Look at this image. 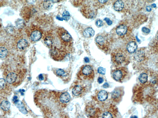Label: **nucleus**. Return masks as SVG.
Here are the masks:
<instances>
[{"label": "nucleus", "mask_w": 158, "mask_h": 118, "mask_svg": "<svg viewBox=\"0 0 158 118\" xmlns=\"http://www.w3.org/2000/svg\"><path fill=\"white\" fill-rule=\"evenodd\" d=\"M5 80L10 85L18 86L22 83L24 78L25 71L20 69L8 70L4 72Z\"/></svg>", "instance_id": "nucleus-1"}, {"label": "nucleus", "mask_w": 158, "mask_h": 118, "mask_svg": "<svg viewBox=\"0 0 158 118\" xmlns=\"http://www.w3.org/2000/svg\"><path fill=\"white\" fill-rule=\"evenodd\" d=\"M95 40L97 46L104 52H108L111 49L113 39L109 34L100 33L97 35Z\"/></svg>", "instance_id": "nucleus-2"}, {"label": "nucleus", "mask_w": 158, "mask_h": 118, "mask_svg": "<svg viewBox=\"0 0 158 118\" xmlns=\"http://www.w3.org/2000/svg\"><path fill=\"white\" fill-rule=\"evenodd\" d=\"M57 33L62 47L70 50L73 46V39L68 32L63 27L57 29Z\"/></svg>", "instance_id": "nucleus-3"}, {"label": "nucleus", "mask_w": 158, "mask_h": 118, "mask_svg": "<svg viewBox=\"0 0 158 118\" xmlns=\"http://www.w3.org/2000/svg\"><path fill=\"white\" fill-rule=\"evenodd\" d=\"M113 63L117 66L125 65L128 61V57L125 52L120 48L114 49L111 54Z\"/></svg>", "instance_id": "nucleus-4"}, {"label": "nucleus", "mask_w": 158, "mask_h": 118, "mask_svg": "<svg viewBox=\"0 0 158 118\" xmlns=\"http://www.w3.org/2000/svg\"><path fill=\"white\" fill-rule=\"evenodd\" d=\"M77 76L81 80H91L94 79L95 73L92 66L90 65H84L82 66L78 72Z\"/></svg>", "instance_id": "nucleus-5"}, {"label": "nucleus", "mask_w": 158, "mask_h": 118, "mask_svg": "<svg viewBox=\"0 0 158 118\" xmlns=\"http://www.w3.org/2000/svg\"><path fill=\"white\" fill-rule=\"evenodd\" d=\"M28 37L33 42H37L42 38L43 34L41 29L37 25H31L27 29Z\"/></svg>", "instance_id": "nucleus-6"}, {"label": "nucleus", "mask_w": 158, "mask_h": 118, "mask_svg": "<svg viewBox=\"0 0 158 118\" xmlns=\"http://www.w3.org/2000/svg\"><path fill=\"white\" fill-rule=\"evenodd\" d=\"M85 113L89 118H99L102 114V111L94 103L90 102L86 106Z\"/></svg>", "instance_id": "nucleus-7"}, {"label": "nucleus", "mask_w": 158, "mask_h": 118, "mask_svg": "<svg viewBox=\"0 0 158 118\" xmlns=\"http://www.w3.org/2000/svg\"><path fill=\"white\" fill-rule=\"evenodd\" d=\"M68 51L63 47L59 48L53 47L50 50V55L53 60L56 61L62 60L67 55Z\"/></svg>", "instance_id": "nucleus-8"}, {"label": "nucleus", "mask_w": 158, "mask_h": 118, "mask_svg": "<svg viewBox=\"0 0 158 118\" xmlns=\"http://www.w3.org/2000/svg\"><path fill=\"white\" fill-rule=\"evenodd\" d=\"M81 12L83 15L88 19L95 18L97 14V9L96 7L90 4H86L83 5L81 9Z\"/></svg>", "instance_id": "nucleus-9"}, {"label": "nucleus", "mask_w": 158, "mask_h": 118, "mask_svg": "<svg viewBox=\"0 0 158 118\" xmlns=\"http://www.w3.org/2000/svg\"><path fill=\"white\" fill-rule=\"evenodd\" d=\"M128 73V70L126 68H118L113 71L112 74V78L117 82H122L127 76Z\"/></svg>", "instance_id": "nucleus-10"}, {"label": "nucleus", "mask_w": 158, "mask_h": 118, "mask_svg": "<svg viewBox=\"0 0 158 118\" xmlns=\"http://www.w3.org/2000/svg\"><path fill=\"white\" fill-rule=\"evenodd\" d=\"M124 94V91L122 87H117L112 93L111 99L114 102L118 103L121 101Z\"/></svg>", "instance_id": "nucleus-11"}, {"label": "nucleus", "mask_w": 158, "mask_h": 118, "mask_svg": "<svg viewBox=\"0 0 158 118\" xmlns=\"http://www.w3.org/2000/svg\"><path fill=\"white\" fill-rule=\"evenodd\" d=\"M43 39L48 47L51 49L53 47L54 37L52 33L49 31L46 32L43 36Z\"/></svg>", "instance_id": "nucleus-12"}, {"label": "nucleus", "mask_w": 158, "mask_h": 118, "mask_svg": "<svg viewBox=\"0 0 158 118\" xmlns=\"http://www.w3.org/2000/svg\"><path fill=\"white\" fill-rule=\"evenodd\" d=\"M10 84L7 83L5 79H0V91L1 94H8L11 91V88Z\"/></svg>", "instance_id": "nucleus-13"}, {"label": "nucleus", "mask_w": 158, "mask_h": 118, "mask_svg": "<svg viewBox=\"0 0 158 118\" xmlns=\"http://www.w3.org/2000/svg\"><path fill=\"white\" fill-rule=\"evenodd\" d=\"M127 26L124 24H121L118 25L115 28L114 32L118 37L122 38L127 33Z\"/></svg>", "instance_id": "nucleus-14"}, {"label": "nucleus", "mask_w": 158, "mask_h": 118, "mask_svg": "<svg viewBox=\"0 0 158 118\" xmlns=\"http://www.w3.org/2000/svg\"><path fill=\"white\" fill-rule=\"evenodd\" d=\"M85 91V87L81 85H78L75 86L72 90L73 94L76 96L80 97Z\"/></svg>", "instance_id": "nucleus-15"}, {"label": "nucleus", "mask_w": 158, "mask_h": 118, "mask_svg": "<svg viewBox=\"0 0 158 118\" xmlns=\"http://www.w3.org/2000/svg\"><path fill=\"white\" fill-rule=\"evenodd\" d=\"M125 4L123 1H115L113 4L114 9L118 12L122 11L125 7Z\"/></svg>", "instance_id": "nucleus-16"}, {"label": "nucleus", "mask_w": 158, "mask_h": 118, "mask_svg": "<svg viewBox=\"0 0 158 118\" xmlns=\"http://www.w3.org/2000/svg\"><path fill=\"white\" fill-rule=\"evenodd\" d=\"M70 94L67 92H65L59 94V99L60 101L63 104L68 103L70 99Z\"/></svg>", "instance_id": "nucleus-17"}, {"label": "nucleus", "mask_w": 158, "mask_h": 118, "mask_svg": "<svg viewBox=\"0 0 158 118\" xmlns=\"http://www.w3.org/2000/svg\"><path fill=\"white\" fill-rule=\"evenodd\" d=\"M28 43L25 39L21 38L19 40L17 43V47L20 50H24L28 47Z\"/></svg>", "instance_id": "nucleus-18"}, {"label": "nucleus", "mask_w": 158, "mask_h": 118, "mask_svg": "<svg viewBox=\"0 0 158 118\" xmlns=\"http://www.w3.org/2000/svg\"><path fill=\"white\" fill-rule=\"evenodd\" d=\"M137 49V45L134 41L129 42L127 44L126 50L129 53H133L135 52Z\"/></svg>", "instance_id": "nucleus-19"}, {"label": "nucleus", "mask_w": 158, "mask_h": 118, "mask_svg": "<svg viewBox=\"0 0 158 118\" xmlns=\"http://www.w3.org/2000/svg\"><path fill=\"white\" fill-rule=\"evenodd\" d=\"M95 31L91 27H87L83 31V34L85 38H90L94 36Z\"/></svg>", "instance_id": "nucleus-20"}, {"label": "nucleus", "mask_w": 158, "mask_h": 118, "mask_svg": "<svg viewBox=\"0 0 158 118\" xmlns=\"http://www.w3.org/2000/svg\"><path fill=\"white\" fill-rule=\"evenodd\" d=\"M149 77L147 74L143 73L139 77V80L141 83L142 85L148 86Z\"/></svg>", "instance_id": "nucleus-21"}, {"label": "nucleus", "mask_w": 158, "mask_h": 118, "mask_svg": "<svg viewBox=\"0 0 158 118\" xmlns=\"http://www.w3.org/2000/svg\"><path fill=\"white\" fill-rule=\"evenodd\" d=\"M97 97L99 101H106L108 97V94L104 90H101L98 92Z\"/></svg>", "instance_id": "nucleus-22"}, {"label": "nucleus", "mask_w": 158, "mask_h": 118, "mask_svg": "<svg viewBox=\"0 0 158 118\" xmlns=\"http://www.w3.org/2000/svg\"><path fill=\"white\" fill-rule=\"evenodd\" d=\"M13 100L14 101V103H15L16 106L19 109L20 111L24 114H26L27 113V110L25 109L22 102L17 99Z\"/></svg>", "instance_id": "nucleus-23"}, {"label": "nucleus", "mask_w": 158, "mask_h": 118, "mask_svg": "<svg viewBox=\"0 0 158 118\" xmlns=\"http://www.w3.org/2000/svg\"><path fill=\"white\" fill-rule=\"evenodd\" d=\"M54 71L55 74L62 79H63L68 76L67 72L62 69H57Z\"/></svg>", "instance_id": "nucleus-24"}, {"label": "nucleus", "mask_w": 158, "mask_h": 118, "mask_svg": "<svg viewBox=\"0 0 158 118\" xmlns=\"http://www.w3.org/2000/svg\"><path fill=\"white\" fill-rule=\"evenodd\" d=\"M10 106V103L8 100H4L1 102V107L4 111H8L9 110Z\"/></svg>", "instance_id": "nucleus-25"}, {"label": "nucleus", "mask_w": 158, "mask_h": 118, "mask_svg": "<svg viewBox=\"0 0 158 118\" xmlns=\"http://www.w3.org/2000/svg\"><path fill=\"white\" fill-rule=\"evenodd\" d=\"M8 53V49L4 46L1 45L0 47V57L4 58L6 57Z\"/></svg>", "instance_id": "nucleus-26"}, {"label": "nucleus", "mask_w": 158, "mask_h": 118, "mask_svg": "<svg viewBox=\"0 0 158 118\" xmlns=\"http://www.w3.org/2000/svg\"><path fill=\"white\" fill-rule=\"evenodd\" d=\"M145 54L143 51H138L136 53L135 56V59L138 61L141 62L143 60L144 58Z\"/></svg>", "instance_id": "nucleus-27"}, {"label": "nucleus", "mask_w": 158, "mask_h": 118, "mask_svg": "<svg viewBox=\"0 0 158 118\" xmlns=\"http://www.w3.org/2000/svg\"><path fill=\"white\" fill-rule=\"evenodd\" d=\"M18 29H21L23 28L25 26L24 21L21 19H18L17 20L15 23Z\"/></svg>", "instance_id": "nucleus-28"}, {"label": "nucleus", "mask_w": 158, "mask_h": 118, "mask_svg": "<svg viewBox=\"0 0 158 118\" xmlns=\"http://www.w3.org/2000/svg\"><path fill=\"white\" fill-rule=\"evenodd\" d=\"M103 118H114L113 113L110 110L106 111L102 115Z\"/></svg>", "instance_id": "nucleus-29"}, {"label": "nucleus", "mask_w": 158, "mask_h": 118, "mask_svg": "<svg viewBox=\"0 0 158 118\" xmlns=\"http://www.w3.org/2000/svg\"><path fill=\"white\" fill-rule=\"evenodd\" d=\"M43 2V5L45 9H49L52 7L53 3L52 1H44Z\"/></svg>", "instance_id": "nucleus-30"}, {"label": "nucleus", "mask_w": 158, "mask_h": 118, "mask_svg": "<svg viewBox=\"0 0 158 118\" xmlns=\"http://www.w3.org/2000/svg\"><path fill=\"white\" fill-rule=\"evenodd\" d=\"M70 16L69 12L67 11H65L62 13V18L63 20L67 21L69 19Z\"/></svg>", "instance_id": "nucleus-31"}, {"label": "nucleus", "mask_w": 158, "mask_h": 118, "mask_svg": "<svg viewBox=\"0 0 158 118\" xmlns=\"http://www.w3.org/2000/svg\"><path fill=\"white\" fill-rule=\"evenodd\" d=\"M98 72L102 75H105L106 73V69L102 67H99L97 70Z\"/></svg>", "instance_id": "nucleus-32"}, {"label": "nucleus", "mask_w": 158, "mask_h": 118, "mask_svg": "<svg viewBox=\"0 0 158 118\" xmlns=\"http://www.w3.org/2000/svg\"><path fill=\"white\" fill-rule=\"evenodd\" d=\"M95 24L96 26L98 27L103 26L104 24L103 21L100 19H97L96 21Z\"/></svg>", "instance_id": "nucleus-33"}, {"label": "nucleus", "mask_w": 158, "mask_h": 118, "mask_svg": "<svg viewBox=\"0 0 158 118\" xmlns=\"http://www.w3.org/2000/svg\"><path fill=\"white\" fill-rule=\"evenodd\" d=\"M105 20L107 24L109 25H111L112 24V21L110 19H109L107 18H106L104 19Z\"/></svg>", "instance_id": "nucleus-34"}, {"label": "nucleus", "mask_w": 158, "mask_h": 118, "mask_svg": "<svg viewBox=\"0 0 158 118\" xmlns=\"http://www.w3.org/2000/svg\"><path fill=\"white\" fill-rule=\"evenodd\" d=\"M142 30L145 33H149L150 32L149 29L145 27H143L142 28Z\"/></svg>", "instance_id": "nucleus-35"}, {"label": "nucleus", "mask_w": 158, "mask_h": 118, "mask_svg": "<svg viewBox=\"0 0 158 118\" xmlns=\"http://www.w3.org/2000/svg\"><path fill=\"white\" fill-rule=\"evenodd\" d=\"M104 80L101 77H99L97 81L99 83L101 84L104 82Z\"/></svg>", "instance_id": "nucleus-36"}, {"label": "nucleus", "mask_w": 158, "mask_h": 118, "mask_svg": "<svg viewBox=\"0 0 158 118\" xmlns=\"http://www.w3.org/2000/svg\"><path fill=\"white\" fill-rule=\"evenodd\" d=\"M103 87L104 88H107L109 87V85L107 83H106L103 85Z\"/></svg>", "instance_id": "nucleus-37"}, {"label": "nucleus", "mask_w": 158, "mask_h": 118, "mask_svg": "<svg viewBox=\"0 0 158 118\" xmlns=\"http://www.w3.org/2000/svg\"><path fill=\"white\" fill-rule=\"evenodd\" d=\"M152 9V7L151 6H149L146 7V9L148 12H150L151 11Z\"/></svg>", "instance_id": "nucleus-38"}, {"label": "nucleus", "mask_w": 158, "mask_h": 118, "mask_svg": "<svg viewBox=\"0 0 158 118\" xmlns=\"http://www.w3.org/2000/svg\"><path fill=\"white\" fill-rule=\"evenodd\" d=\"M38 78L40 80L42 81L44 79L43 76L42 74H41L38 76Z\"/></svg>", "instance_id": "nucleus-39"}, {"label": "nucleus", "mask_w": 158, "mask_h": 118, "mask_svg": "<svg viewBox=\"0 0 158 118\" xmlns=\"http://www.w3.org/2000/svg\"><path fill=\"white\" fill-rule=\"evenodd\" d=\"M84 60L86 63H88L89 62V59L88 57H85L84 58Z\"/></svg>", "instance_id": "nucleus-40"}, {"label": "nucleus", "mask_w": 158, "mask_h": 118, "mask_svg": "<svg viewBox=\"0 0 158 118\" xmlns=\"http://www.w3.org/2000/svg\"><path fill=\"white\" fill-rule=\"evenodd\" d=\"M56 19L60 21H63V19L62 17H61L59 16H57L56 17Z\"/></svg>", "instance_id": "nucleus-41"}, {"label": "nucleus", "mask_w": 158, "mask_h": 118, "mask_svg": "<svg viewBox=\"0 0 158 118\" xmlns=\"http://www.w3.org/2000/svg\"><path fill=\"white\" fill-rule=\"evenodd\" d=\"M152 6H153V7H156V4H153L152 5Z\"/></svg>", "instance_id": "nucleus-42"}, {"label": "nucleus", "mask_w": 158, "mask_h": 118, "mask_svg": "<svg viewBox=\"0 0 158 118\" xmlns=\"http://www.w3.org/2000/svg\"><path fill=\"white\" fill-rule=\"evenodd\" d=\"M157 39L158 41V35L157 37Z\"/></svg>", "instance_id": "nucleus-43"}]
</instances>
